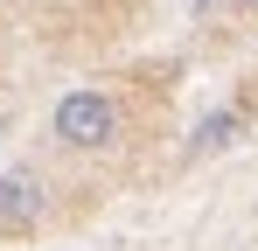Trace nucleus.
<instances>
[{
  "instance_id": "f257e3e1",
  "label": "nucleus",
  "mask_w": 258,
  "mask_h": 251,
  "mask_svg": "<svg viewBox=\"0 0 258 251\" xmlns=\"http://www.w3.org/2000/svg\"><path fill=\"white\" fill-rule=\"evenodd\" d=\"M49 140H56V154H77V161L119 154L126 147V98L112 84H70L49 105Z\"/></svg>"
},
{
  "instance_id": "39448f33",
  "label": "nucleus",
  "mask_w": 258,
  "mask_h": 251,
  "mask_svg": "<svg viewBox=\"0 0 258 251\" xmlns=\"http://www.w3.org/2000/svg\"><path fill=\"white\" fill-rule=\"evenodd\" d=\"M0 7H14V0H0Z\"/></svg>"
},
{
  "instance_id": "f03ea898",
  "label": "nucleus",
  "mask_w": 258,
  "mask_h": 251,
  "mask_svg": "<svg viewBox=\"0 0 258 251\" xmlns=\"http://www.w3.org/2000/svg\"><path fill=\"white\" fill-rule=\"evenodd\" d=\"M49 223V181L35 167H0V244H28Z\"/></svg>"
},
{
  "instance_id": "20e7f679",
  "label": "nucleus",
  "mask_w": 258,
  "mask_h": 251,
  "mask_svg": "<svg viewBox=\"0 0 258 251\" xmlns=\"http://www.w3.org/2000/svg\"><path fill=\"white\" fill-rule=\"evenodd\" d=\"M230 7H237V14H244V21H258V0H230Z\"/></svg>"
},
{
  "instance_id": "7ed1b4c3",
  "label": "nucleus",
  "mask_w": 258,
  "mask_h": 251,
  "mask_svg": "<svg viewBox=\"0 0 258 251\" xmlns=\"http://www.w3.org/2000/svg\"><path fill=\"white\" fill-rule=\"evenodd\" d=\"M237 133H244V105H223V112H210V119L188 133V154H223Z\"/></svg>"
}]
</instances>
